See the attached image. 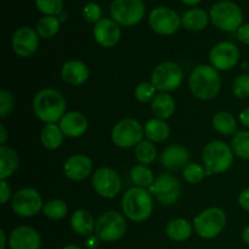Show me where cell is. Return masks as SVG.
Masks as SVG:
<instances>
[{
    "instance_id": "16",
    "label": "cell",
    "mask_w": 249,
    "mask_h": 249,
    "mask_svg": "<svg viewBox=\"0 0 249 249\" xmlns=\"http://www.w3.org/2000/svg\"><path fill=\"white\" fill-rule=\"evenodd\" d=\"M39 46V36L36 31L29 27H21L12 36V49L19 57H29Z\"/></svg>"
},
{
    "instance_id": "44",
    "label": "cell",
    "mask_w": 249,
    "mask_h": 249,
    "mask_svg": "<svg viewBox=\"0 0 249 249\" xmlns=\"http://www.w3.org/2000/svg\"><path fill=\"white\" fill-rule=\"evenodd\" d=\"M238 204L243 211L248 212L249 213V187L245 189L238 196Z\"/></svg>"
},
{
    "instance_id": "36",
    "label": "cell",
    "mask_w": 249,
    "mask_h": 249,
    "mask_svg": "<svg viewBox=\"0 0 249 249\" xmlns=\"http://www.w3.org/2000/svg\"><path fill=\"white\" fill-rule=\"evenodd\" d=\"M206 175V168L198 163H189L182 170V177L189 184H199Z\"/></svg>"
},
{
    "instance_id": "4",
    "label": "cell",
    "mask_w": 249,
    "mask_h": 249,
    "mask_svg": "<svg viewBox=\"0 0 249 249\" xmlns=\"http://www.w3.org/2000/svg\"><path fill=\"white\" fill-rule=\"evenodd\" d=\"M204 168L207 175L220 174L231 168L233 163L232 147L219 140L211 141L207 143L202 152Z\"/></svg>"
},
{
    "instance_id": "19",
    "label": "cell",
    "mask_w": 249,
    "mask_h": 249,
    "mask_svg": "<svg viewBox=\"0 0 249 249\" xmlns=\"http://www.w3.org/2000/svg\"><path fill=\"white\" fill-rule=\"evenodd\" d=\"M92 172V160L85 155H73L63 164L66 178L73 181L87 179Z\"/></svg>"
},
{
    "instance_id": "32",
    "label": "cell",
    "mask_w": 249,
    "mask_h": 249,
    "mask_svg": "<svg viewBox=\"0 0 249 249\" xmlns=\"http://www.w3.org/2000/svg\"><path fill=\"white\" fill-rule=\"evenodd\" d=\"M135 157L141 164H151L157 157V148L155 142L150 140H142L135 146Z\"/></svg>"
},
{
    "instance_id": "24",
    "label": "cell",
    "mask_w": 249,
    "mask_h": 249,
    "mask_svg": "<svg viewBox=\"0 0 249 249\" xmlns=\"http://www.w3.org/2000/svg\"><path fill=\"white\" fill-rule=\"evenodd\" d=\"M0 180H6L18 169L19 158L16 151L10 146L2 145L0 147Z\"/></svg>"
},
{
    "instance_id": "27",
    "label": "cell",
    "mask_w": 249,
    "mask_h": 249,
    "mask_svg": "<svg viewBox=\"0 0 249 249\" xmlns=\"http://www.w3.org/2000/svg\"><path fill=\"white\" fill-rule=\"evenodd\" d=\"M165 233L168 237L175 242H182L192 235V225L186 219H173L165 226Z\"/></svg>"
},
{
    "instance_id": "47",
    "label": "cell",
    "mask_w": 249,
    "mask_h": 249,
    "mask_svg": "<svg viewBox=\"0 0 249 249\" xmlns=\"http://www.w3.org/2000/svg\"><path fill=\"white\" fill-rule=\"evenodd\" d=\"M7 140V133H6V129H5L4 125H0V143L5 145Z\"/></svg>"
},
{
    "instance_id": "51",
    "label": "cell",
    "mask_w": 249,
    "mask_h": 249,
    "mask_svg": "<svg viewBox=\"0 0 249 249\" xmlns=\"http://www.w3.org/2000/svg\"><path fill=\"white\" fill-rule=\"evenodd\" d=\"M63 249H80V248L75 245H68V246H66Z\"/></svg>"
},
{
    "instance_id": "28",
    "label": "cell",
    "mask_w": 249,
    "mask_h": 249,
    "mask_svg": "<svg viewBox=\"0 0 249 249\" xmlns=\"http://www.w3.org/2000/svg\"><path fill=\"white\" fill-rule=\"evenodd\" d=\"M209 23V16L204 10L192 9L184 14L181 18V24L191 32L203 31Z\"/></svg>"
},
{
    "instance_id": "3",
    "label": "cell",
    "mask_w": 249,
    "mask_h": 249,
    "mask_svg": "<svg viewBox=\"0 0 249 249\" xmlns=\"http://www.w3.org/2000/svg\"><path fill=\"white\" fill-rule=\"evenodd\" d=\"M122 209L129 220L142 223L150 218L153 212L152 196L142 187H131L123 195Z\"/></svg>"
},
{
    "instance_id": "23",
    "label": "cell",
    "mask_w": 249,
    "mask_h": 249,
    "mask_svg": "<svg viewBox=\"0 0 249 249\" xmlns=\"http://www.w3.org/2000/svg\"><path fill=\"white\" fill-rule=\"evenodd\" d=\"M95 224L91 214L84 209H78L71 215V226L78 235L90 237L92 232H95Z\"/></svg>"
},
{
    "instance_id": "30",
    "label": "cell",
    "mask_w": 249,
    "mask_h": 249,
    "mask_svg": "<svg viewBox=\"0 0 249 249\" xmlns=\"http://www.w3.org/2000/svg\"><path fill=\"white\" fill-rule=\"evenodd\" d=\"M212 123H213L214 129H215L219 134H223V135H232L233 134V135H235V134L237 133L236 119L230 112H218V113L213 117Z\"/></svg>"
},
{
    "instance_id": "42",
    "label": "cell",
    "mask_w": 249,
    "mask_h": 249,
    "mask_svg": "<svg viewBox=\"0 0 249 249\" xmlns=\"http://www.w3.org/2000/svg\"><path fill=\"white\" fill-rule=\"evenodd\" d=\"M11 197V187L7 184L6 180H0V201L1 204L7 203Z\"/></svg>"
},
{
    "instance_id": "39",
    "label": "cell",
    "mask_w": 249,
    "mask_h": 249,
    "mask_svg": "<svg viewBox=\"0 0 249 249\" xmlns=\"http://www.w3.org/2000/svg\"><path fill=\"white\" fill-rule=\"evenodd\" d=\"M232 92L237 99L249 97V74H241L232 84Z\"/></svg>"
},
{
    "instance_id": "11",
    "label": "cell",
    "mask_w": 249,
    "mask_h": 249,
    "mask_svg": "<svg viewBox=\"0 0 249 249\" xmlns=\"http://www.w3.org/2000/svg\"><path fill=\"white\" fill-rule=\"evenodd\" d=\"M12 211L22 218H31L36 215L43 209V199L40 194L32 187H24L18 190L12 196Z\"/></svg>"
},
{
    "instance_id": "46",
    "label": "cell",
    "mask_w": 249,
    "mask_h": 249,
    "mask_svg": "<svg viewBox=\"0 0 249 249\" xmlns=\"http://www.w3.org/2000/svg\"><path fill=\"white\" fill-rule=\"evenodd\" d=\"M99 238L97 236H90L89 240L87 241V247L89 249H95L99 247Z\"/></svg>"
},
{
    "instance_id": "40",
    "label": "cell",
    "mask_w": 249,
    "mask_h": 249,
    "mask_svg": "<svg viewBox=\"0 0 249 249\" xmlns=\"http://www.w3.org/2000/svg\"><path fill=\"white\" fill-rule=\"evenodd\" d=\"M14 106L15 99L11 92L5 89L0 90V117H6L12 111Z\"/></svg>"
},
{
    "instance_id": "31",
    "label": "cell",
    "mask_w": 249,
    "mask_h": 249,
    "mask_svg": "<svg viewBox=\"0 0 249 249\" xmlns=\"http://www.w3.org/2000/svg\"><path fill=\"white\" fill-rule=\"evenodd\" d=\"M131 181L136 185L138 187H142V189H148L155 182V177L153 173L147 165L145 164H138L131 169L130 172Z\"/></svg>"
},
{
    "instance_id": "10",
    "label": "cell",
    "mask_w": 249,
    "mask_h": 249,
    "mask_svg": "<svg viewBox=\"0 0 249 249\" xmlns=\"http://www.w3.org/2000/svg\"><path fill=\"white\" fill-rule=\"evenodd\" d=\"M145 15L142 0H114L111 5V16L122 26H135Z\"/></svg>"
},
{
    "instance_id": "14",
    "label": "cell",
    "mask_w": 249,
    "mask_h": 249,
    "mask_svg": "<svg viewBox=\"0 0 249 249\" xmlns=\"http://www.w3.org/2000/svg\"><path fill=\"white\" fill-rule=\"evenodd\" d=\"M92 186L96 194L104 198H113L121 192L122 181L116 170L102 167L92 175Z\"/></svg>"
},
{
    "instance_id": "21",
    "label": "cell",
    "mask_w": 249,
    "mask_h": 249,
    "mask_svg": "<svg viewBox=\"0 0 249 249\" xmlns=\"http://www.w3.org/2000/svg\"><path fill=\"white\" fill-rule=\"evenodd\" d=\"M190 160V153L184 146L172 145L163 151L160 156V162L163 167L168 170H180L184 169Z\"/></svg>"
},
{
    "instance_id": "1",
    "label": "cell",
    "mask_w": 249,
    "mask_h": 249,
    "mask_svg": "<svg viewBox=\"0 0 249 249\" xmlns=\"http://www.w3.org/2000/svg\"><path fill=\"white\" fill-rule=\"evenodd\" d=\"M33 112L36 118L44 123H56L66 114L65 97L53 88L40 90L34 96Z\"/></svg>"
},
{
    "instance_id": "18",
    "label": "cell",
    "mask_w": 249,
    "mask_h": 249,
    "mask_svg": "<svg viewBox=\"0 0 249 249\" xmlns=\"http://www.w3.org/2000/svg\"><path fill=\"white\" fill-rule=\"evenodd\" d=\"M40 243V235L31 226H17L10 233V249H39Z\"/></svg>"
},
{
    "instance_id": "7",
    "label": "cell",
    "mask_w": 249,
    "mask_h": 249,
    "mask_svg": "<svg viewBox=\"0 0 249 249\" xmlns=\"http://www.w3.org/2000/svg\"><path fill=\"white\" fill-rule=\"evenodd\" d=\"M211 19L216 28L226 32L238 31L243 22L242 10L231 1H219L211 9Z\"/></svg>"
},
{
    "instance_id": "8",
    "label": "cell",
    "mask_w": 249,
    "mask_h": 249,
    "mask_svg": "<svg viewBox=\"0 0 249 249\" xmlns=\"http://www.w3.org/2000/svg\"><path fill=\"white\" fill-rule=\"evenodd\" d=\"M184 73L178 63L165 61L156 66L151 74V83L160 92L174 91L181 85Z\"/></svg>"
},
{
    "instance_id": "50",
    "label": "cell",
    "mask_w": 249,
    "mask_h": 249,
    "mask_svg": "<svg viewBox=\"0 0 249 249\" xmlns=\"http://www.w3.org/2000/svg\"><path fill=\"white\" fill-rule=\"evenodd\" d=\"M181 1L184 2L185 5H189V6H192V5L198 4V2L201 1V0H181Z\"/></svg>"
},
{
    "instance_id": "20",
    "label": "cell",
    "mask_w": 249,
    "mask_h": 249,
    "mask_svg": "<svg viewBox=\"0 0 249 249\" xmlns=\"http://www.w3.org/2000/svg\"><path fill=\"white\" fill-rule=\"evenodd\" d=\"M58 125H60L63 135L75 139L80 138L87 133L89 123H88L87 117L83 113L77 111H71L62 117Z\"/></svg>"
},
{
    "instance_id": "22",
    "label": "cell",
    "mask_w": 249,
    "mask_h": 249,
    "mask_svg": "<svg viewBox=\"0 0 249 249\" xmlns=\"http://www.w3.org/2000/svg\"><path fill=\"white\" fill-rule=\"evenodd\" d=\"M89 68L84 62L78 60H72L66 62L61 68V77L63 82L72 87L83 85L89 78Z\"/></svg>"
},
{
    "instance_id": "2",
    "label": "cell",
    "mask_w": 249,
    "mask_h": 249,
    "mask_svg": "<svg viewBox=\"0 0 249 249\" xmlns=\"http://www.w3.org/2000/svg\"><path fill=\"white\" fill-rule=\"evenodd\" d=\"M189 87L197 99L203 101L213 100L218 96L221 87L218 70H215L213 66L198 65L190 74Z\"/></svg>"
},
{
    "instance_id": "49",
    "label": "cell",
    "mask_w": 249,
    "mask_h": 249,
    "mask_svg": "<svg viewBox=\"0 0 249 249\" xmlns=\"http://www.w3.org/2000/svg\"><path fill=\"white\" fill-rule=\"evenodd\" d=\"M242 240H243V242L246 243V245L249 246V226H247V228H246L245 230H243Z\"/></svg>"
},
{
    "instance_id": "17",
    "label": "cell",
    "mask_w": 249,
    "mask_h": 249,
    "mask_svg": "<svg viewBox=\"0 0 249 249\" xmlns=\"http://www.w3.org/2000/svg\"><path fill=\"white\" fill-rule=\"evenodd\" d=\"M121 28L114 19L101 18L94 26V38L104 48H113L121 40Z\"/></svg>"
},
{
    "instance_id": "29",
    "label": "cell",
    "mask_w": 249,
    "mask_h": 249,
    "mask_svg": "<svg viewBox=\"0 0 249 249\" xmlns=\"http://www.w3.org/2000/svg\"><path fill=\"white\" fill-rule=\"evenodd\" d=\"M63 133L60 125L56 123L46 124L40 133V141L43 146L48 150H57L63 142Z\"/></svg>"
},
{
    "instance_id": "12",
    "label": "cell",
    "mask_w": 249,
    "mask_h": 249,
    "mask_svg": "<svg viewBox=\"0 0 249 249\" xmlns=\"http://www.w3.org/2000/svg\"><path fill=\"white\" fill-rule=\"evenodd\" d=\"M157 201L163 206H173L181 195V184L179 179L172 174H160L150 187Z\"/></svg>"
},
{
    "instance_id": "25",
    "label": "cell",
    "mask_w": 249,
    "mask_h": 249,
    "mask_svg": "<svg viewBox=\"0 0 249 249\" xmlns=\"http://www.w3.org/2000/svg\"><path fill=\"white\" fill-rule=\"evenodd\" d=\"M151 109L160 119H168L175 112V100L168 92H158L151 102Z\"/></svg>"
},
{
    "instance_id": "9",
    "label": "cell",
    "mask_w": 249,
    "mask_h": 249,
    "mask_svg": "<svg viewBox=\"0 0 249 249\" xmlns=\"http://www.w3.org/2000/svg\"><path fill=\"white\" fill-rule=\"evenodd\" d=\"M145 129L139 121L134 118H124L112 129L111 138L116 146L121 148H130L142 141Z\"/></svg>"
},
{
    "instance_id": "34",
    "label": "cell",
    "mask_w": 249,
    "mask_h": 249,
    "mask_svg": "<svg viewBox=\"0 0 249 249\" xmlns=\"http://www.w3.org/2000/svg\"><path fill=\"white\" fill-rule=\"evenodd\" d=\"M43 213L46 218L53 219V220H61L67 215L68 207L62 199H51L44 204Z\"/></svg>"
},
{
    "instance_id": "35",
    "label": "cell",
    "mask_w": 249,
    "mask_h": 249,
    "mask_svg": "<svg viewBox=\"0 0 249 249\" xmlns=\"http://www.w3.org/2000/svg\"><path fill=\"white\" fill-rule=\"evenodd\" d=\"M231 147L237 157L249 160V131H237L231 141Z\"/></svg>"
},
{
    "instance_id": "41",
    "label": "cell",
    "mask_w": 249,
    "mask_h": 249,
    "mask_svg": "<svg viewBox=\"0 0 249 249\" xmlns=\"http://www.w3.org/2000/svg\"><path fill=\"white\" fill-rule=\"evenodd\" d=\"M101 7L95 2H89L83 9V16L90 23H97L101 19Z\"/></svg>"
},
{
    "instance_id": "13",
    "label": "cell",
    "mask_w": 249,
    "mask_h": 249,
    "mask_svg": "<svg viewBox=\"0 0 249 249\" xmlns=\"http://www.w3.org/2000/svg\"><path fill=\"white\" fill-rule=\"evenodd\" d=\"M148 23L152 31L160 36H172L179 29L181 18L174 10L160 6L152 10L148 17Z\"/></svg>"
},
{
    "instance_id": "37",
    "label": "cell",
    "mask_w": 249,
    "mask_h": 249,
    "mask_svg": "<svg viewBox=\"0 0 249 249\" xmlns=\"http://www.w3.org/2000/svg\"><path fill=\"white\" fill-rule=\"evenodd\" d=\"M134 95L139 102H142V104L152 102L156 96V88L151 82H142L135 88Z\"/></svg>"
},
{
    "instance_id": "33",
    "label": "cell",
    "mask_w": 249,
    "mask_h": 249,
    "mask_svg": "<svg viewBox=\"0 0 249 249\" xmlns=\"http://www.w3.org/2000/svg\"><path fill=\"white\" fill-rule=\"evenodd\" d=\"M60 29V21L56 16H45L36 23V33L40 38L49 39L56 36Z\"/></svg>"
},
{
    "instance_id": "43",
    "label": "cell",
    "mask_w": 249,
    "mask_h": 249,
    "mask_svg": "<svg viewBox=\"0 0 249 249\" xmlns=\"http://www.w3.org/2000/svg\"><path fill=\"white\" fill-rule=\"evenodd\" d=\"M237 38L241 43L249 45V23L242 24L237 31Z\"/></svg>"
},
{
    "instance_id": "48",
    "label": "cell",
    "mask_w": 249,
    "mask_h": 249,
    "mask_svg": "<svg viewBox=\"0 0 249 249\" xmlns=\"http://www.w3.org/2000/svg\"><path fill=\"white\" fill-rule=\"evenodd\" d=\"M0 249H5L6 247V235H5V231L1 230L0 231Z\"/></svg>"
},
{
    "instance_id": "6",
    "label": "cell",
    "mask_w": 249,
    "mask_h": 249,
    "mask_svg": "<svg viewBox=\"0 0 249 249\" xmlns=\"http://www.w3.org/2000/svg\"><path fill=\"white\" fill-rule=\"evenodd\" d=\"M126 220L121 213L108 211L102 213L95 224V235L104 242H114L125 235Z\"/></svg>"
},
{
    "instance_id": "38",
    "label": "cell",
    "mask_w": 249,
    "mask_h": 249,
    "mask_svg": "<svg viewBox=\"0 0 249 249\" xmlns=\"http://www.w3.org/2000/svg\"><path fill=\"white\" fill-rule=\"evenodd\" d=\"M36 5L46 16H56L62 11V0H36Z\"/></svg>"
},
{
    "instance_id": "5",
    "label": "cell",
    "mask_w": 249,
    "mask_h": 249,
    "mask_svg": "<svg viewBox=\"0 0 249 249\" xmlns=\"http://www.w3.org/2000/svg\"><path fill=\"white\" fill-rule=\"evenodd\" d=\"M195 231L199 237L211 240L223 232L226 226V214L218 207L201 212L194 220Z\"/></svg>"
},
{
    "instance_id": "45",
    "label": "cell",
    "mask_w": 249,
    "mask_h": 249,
    "mask_svg": "<svg viewBox=\"0 0 249 249\" xmlns=\"http://www.w3.org/2000/svg\"><path fill=\"white\" fill-rule=\"evenodd\" d=\"M240 121L243 125L249 128V107H247V108H245L242 112H241Z\"/></svg>"
},
{
    "instance_id": "15",
    "label": "cell",
    "mask_w": 249,
    "mask_h": 249,
    "mask_svg": "<svg viewBox=\"0 0 249 249\" xmlns=\"http://www.w3.org/2000/svg\"><path fill=\"white\" fill-rule=\"evenodd\" d=\"M240 60V50L230 41L216 44L209 53V61L218 71H229L235 67Z\"/></svg>"
},
{
    "instance_id": "26",
    "label": "cell",
    "mask_w": 249,
    "mask_h": 249,
    "mask_svg": "<svg viewBox=\"0 0 249 249\" xmlns=\"http://www.w3.org/2000/svg\"><path fill=\"white\" fill-rule=\"evenodd\" d=\"M143 129H145V135L147 140L152 141V142H163L169 138L170 128L164 119H150L145 124Z\"/></svg>"
}]
</instances>
